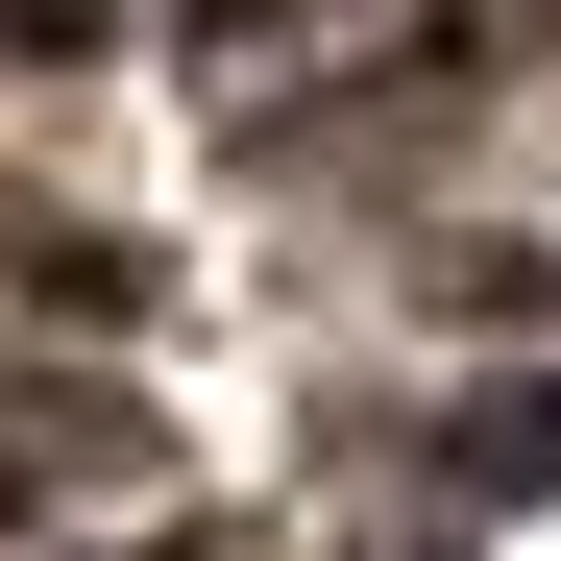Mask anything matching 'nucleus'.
<instances>
[{"instance_id": "nucleus-1", "label": "nucleus", "mask_w": 561, "mask_h": 561, "mask_svg": "<svg viewBox=\"0 0 561 561\" xmlns=\"http://www.w3.org/2000/svg\"><path fill=\"white\" fill-rule=\"evenodd\" d=\"M463 463H513V489H561V391H513V415H463Z\"/></svg>"}]
</instances>
